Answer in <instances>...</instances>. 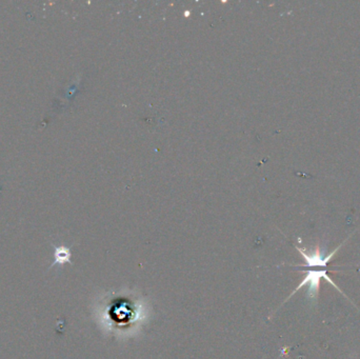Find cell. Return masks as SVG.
<instances>
[{
	"label": "cell",
	"instance_id": "cell-1",
	"mask_svg": "<svg viewBox=\"0 0 360 359\" xmlns=\"http://www.w3.org/2000/svg\"><path fill=\"white\" fill-rule=\"evenodd\" d=\"M142 308L143 306L138 300L129 297H116L111 299L106 309L101 310L99 317L106 326L122 332L136 325L144 318Z\"/></svg>",
	"mask_w": 360,
	"mask_h": 359
},
{
	"label": "cell",
	"instance_id": "cell-2",
	"mask_svg": "<svg viewBox=\"0 0 360 359\" xmlns=\"http://www.w3.org/2000/svg\"><path fill=\"white\" fill-rule=\"evenodd\" d=\"M306 273H307L306 277H304L302 282L297 286V287L292 292V294L288 296V299L291 298L296 292H298L301 287H306V286H308V297L310 299H316L318 297L319 287H320V279L322 278H324L328 284H331L333 287L337 288L339 292H341L340 288L336 286V284L333 283V280L330 277H328L326 270H316V271L310 270V271H307Z\"/></svg>",
	"mask_w": 360,
	"mask_h": 359
},
{
	"label": "cell",
	"instance_id": "cell-3",
	"mask_svg": "<svg viewBox=\"0 0 360 359\" xmlns=\"http://www.w3.org/2000/svg\"><path fill=\"white\" fill-rule=\"evenodd\" d=\"M343 244H341L339 247L336 248L334 251H332L330 254H327V255H325L324 251H323V250L320 249L319 247L316 248L314 253H311V254L308 253L306 250L302 249V248L297 247V250H298V252L303 257V259L306 260V265H304V267H310V268L322 267V268H325L327 265V263L333 259V257L335 256V254L339 251V249L342 247Z\"/></svg>",
	"mask_w": 360,
	"mask_h": 359
},
{
	"label": "cell",
	"instance_id": "cell-4",
	"mask_svg": "<svg viewBox=\"0 0 360 359\" xmlns=\"http://www.w3.org/2000/svg\"><path fill=\"white\" fill-rule=\"evenodd\" d=\"M54 262L50 268H53L54 265L59 264L64 265L66 263H71V251L70 249L65 246H59V247H54Z\"/></svg>",
	"mask_w": 360,
	"mask_h": 359
}]
</instances>
